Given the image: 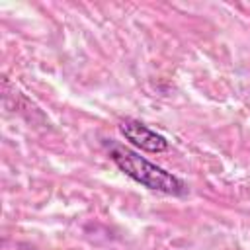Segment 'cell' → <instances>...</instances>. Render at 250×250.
Returning a JSON list of instances; mask_svg holds the SVG:
<instances>
[{
	"instance_id": "obj_1",
	"label": "cell",
	"mask_w": 250,
	"mask_h": 250,
	"mask_svg": "<svg viewBox=\"0 0 250 250\" xmlns=\"http://www.w3.org/2000/svg\"><path fill=\"white\" fill-rule=\"evenodd\" d=\"M109 158L127 178L145 186L146 189L160 191L166 195H176V197L186 195V191H188L186 184L178 176L156 166L154 162L146 160L145 156H141L139 152H135L127 146H119V145L111 146Z\"/></svg>"
},
{
	"instance_id": "obj_2",
	"label": "cell",
	"mask_w": 250,
	"mask_h": 250,
	"mask_svg": "<svg viewBox=\"0 0 250 250\" xmlns=\"http://www.w3.org/2000/svg\"><path fill=\"white\" fill-rule=\"evenodd\" d=\"M119 133L125 137V141H129L133 146L145 150V152H164L168 150L170 143L166 141L164 135L156 133L154 129L146 127L145 123L137 121V119H123L119 121Z\"/></svg>"
}]
</instances>
